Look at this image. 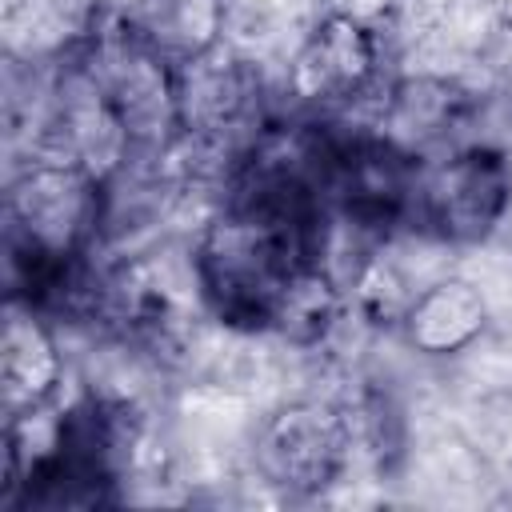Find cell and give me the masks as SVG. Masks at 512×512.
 <instances>
[{
  "instance_id": "obj_1",
  "label": "cell",
  "mask_w": 512,
  "mask_h": 512,
  "mask_svg": "<svg viewBox=\"0 0 512 512\" xmlns=\"http://www.w3.org/2000/svg\"><path fill=\"white\" fill-rule=\"evenodd\" d=\"M416 216L428 232L452 244L484 240L512 204V164L500 148L468 144L416 180Z\"/></svg>"
},
{
  "instance_id": "obj_2",
  "label": "cell",
  "mask_w": 512,
  "mask_h": 512,
  "mask_svg": "<svg viewBox=\"0 0 512 512\" xmlns=\"http://www.w3.org/2000/svg\"><path fill=\"white\" fill-rule=\"evenodd\" d=\"M104 184L76 160H40L8 192V244L80 256L100 228Z\"/></svg>"
},
{
  "instance_id": "obj_3",
  "label": "cell",
  "mask_w": 512,
  "mask_h": 512,
  "mask_svg": "<svg viewBox=\"0 0 512 512\" xmlns=\"http://www.w3.org/2000/svg\"><path fill=\"white\" fill-rule=\"evenodd\" d=\"M348 456H352L348 416L316 400H300L272 412L256 436L260 472L288 492L328 488L332 480H340Z\"/></svg>"
},
{
  "instance_id": "obj_4",
  "label": "cell",
  "mask_w": 512,
  "mask_h": 512,
  "mask_svg": "<svg viewBox=\"0 0 512 512\" xmlns=\"http://www.w3.org/2000/svg\"><path fill=\"white\" fill-rule=\"evenodd\" d=\"M372 72H376V36L356 16L332 12L304 36L288 68V88L300 100L328 104L364 92Z\"/></svg>"
},
{
  "instance_id": "obj_5",
  "label": "cell",
  "mask_w": 512,
  "mask_h": 512,
  "mask_svg": "<svg viewBox=\"0 0 512 512\" xmlns=\"http://www.w3.org/2000/svg\"><path fill=\"white\" fill-rule=\"evenodd\" d=\"M484 320H488V304H484L480 288L472 280L448 276L412 296L400 328L416 352L452 356L484 332Z\"/></svg>"
},
{
  "instance_id": "obj_6",
  "label": "cell",
  "mask_w": 512,
  "mask_h": 512,
  "mask_svg": "<svg viewBox=\"0 0 512 512\" xmlns=\"http://www.w3.org/2000/svg\"><path fill=\"white\" fill-rule=\"evenodd\" d=\"M60 384V352L48 328L36 320V312H12L4 324L0 340V388H4V408L24 412L44 404Z\"/></svg>"
},
{
  "instance_id": "obj_7",
  "label": "cell",
  "mask_w": 512,
  "mask_h": 512,
  "mask_svg": "<svg viewBox=\"0 0 512 512\" xmlns=\"http://www.w3.org/2000/svg\"><path fill=\"white\" fill-rule=\"evenodd\" d=\"M136 32L172 64H188L216 48L224 32V0H144Z\"/></svg>"
},
{
  "instance_id": "obj_8",
  "label": "cell",
  "mask_w": 512,
  "mask_h": 512,
  "mask_svg": "<svg viewBox=\"0 0 512 512\" xmlns=\"http://www.w3.org/2000/svg\"><path fill=\"white\" fill-rule=\"evenodd\" d=\"M344 312V296L336 276L324 264H300L276 292L268 328H276L292 344H320Z\"/></svg>"
},
{
  "instance_id": "obj_9",
  "label": "cell",
  "mask_w": 512,
  "mask_h": 512,
  "mask_svg": "<svg viewBox=\"0 0 512 512\" xmlns=\"http://www.w3.org/2000/svg\"><path fill=\"white\" fill-rule=\"evenodd\" d=\"M352 288H356V308H360V316L372 320V324H400L404 312H408V304H412V296H416V292H404L408 284H404L384 260L364 264V268L356 272Z\"/></svg>"
}]
</instances>
